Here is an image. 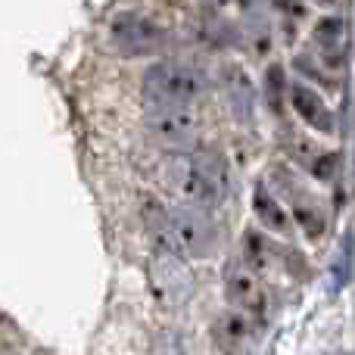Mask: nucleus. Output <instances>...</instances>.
Segmentation results:
<instances>
[{
	"mask_svg": "<svg viewBox=\"0 0 355 355\" xmlns=\"http://www.w3.org/2000/svg\"><path fill=\"white\" fill-rule=\"evenodd\" d=\"M144 91L153 103L187 106L200 97L202 81L193 69L181 66V62H156L144 72Z\"/></svg>",
	"mask_w": 355,
	"mask_h": 355,
	"instance_id": "f257e3e1",
	"label": "nucleus"
},
{
	"mask_svg": "<svg viewBox=\"0 0 355 355\" xmlns=\"http://www.w3.org/2000/svg\"><path fill=\"white\" fill-rule=\"evenodd\" d=\"M147 135L159 147L175 150V153H187L200 141V122L184 106L156 103V110L147 116Z\"/></svg>",
	"mask_w": 355,
	"mask_h": 355,
	"instance_id": "f03ea898",
	"label": "nucleus"
},
{
	"mask_svg": "<svg viewBox=\"0 0 355 355\" xmlns=\"http://www.w3.org/2000/svg\"><path fill=\"white\" fill-rule=\"evenodd\" d=\"M172 225H175V237H178V246H181L184 256L206 259V256H212L215 246H218V231H215L206 206L187 202V206L172 209Z\"/></svg>",
	"mask_w": 355,
	"mask_h": 355,
	"instance_id": "7ed1b4c3",
	"label": "nucleus"
},
{
	"mask_svg": "<svg viewBox=\"0 0 355 355\" xmlns=\"http://www.w3.org/2000/svg\"><path fill=\"white\" fill-rule=\"evenodd\" d=\"M110 35H112L116 50L125 56L156 53V50L162 47V41H166L159 25L150 22L147 16H137V12H122V16H116L110 25Z\"/></svg>",
	"mask_w": 355,
	"mask_h": 355,
	"instance_id": "20e7f679",
	"label": "nucleus"
},
{
	"mask_svg": "<svg viewBox=\"0 0 355 355\" xmlns=\"http://www.w3.org/2000/svg\"><path fill=\"white\" fill-rule=\"evenodd\" d=\"M225 296L243 315L265 312V287L250 268V262H231L225 271Z\"/></svg>",
	"mask_w": 355,
	"mask_h": 355,
	"instance_id": "39448f33",
	"label": "nucleus"
},
{
	"mask_svg": "<svg viewBox=\"0 0 355 355\" xmlns=\"http://www.w3.org/2000/svg\"><path fill=\"white\" fill-rule=\"evenodd\" d=\"M172 184H175L178 193H181L187 202H193V206L209 209V206H218V202L225 200V190H221L218 184L209 181V175L202 172L193 159H184L181 166H178Z\"/></svg>",
	"mask_w": 355,
	"mask_h": 355,
	"instance_id": "423d86ee",
	"label": "nucleus"
},
{
	"mask_svg": "<svg viewBox=\"0 0 355 355\" xmlns=\"http://www.w3.org/2000/svg\"><path fill=\"white\" fill-rule=\"evenodd\" d=\"M141 221H144V227H147L150 240H156V246H159L162 252H175V256L181 252L178 237H175L172 212H168L159 200H153V196H141Z\"/></svg>",
	"mask_w": 355,
	"mask_h": 355,
	"instance_id": "0eeeda50",
	"label": "nucleus"
},
{
	"mask_svg": "<svg viewBox=\"0 0 355 355\" xmlns=\"http://www.w3.org/2000/svg\"><path fill=\"white\" fill-rule=\"evenodd\" d=\"M290 103H293L296 116L309 125V128L321 131V135H331L334 131V116L327 110V103L306 85H290Z\"/></svg>",
	"mask_w": 355,
	"mask_h": 355,
	"instance_id": "6e6552de",
	"label": "nucleus"
},
{
	"mask_svg": "<svg viewBox=\"0 0 355 355\" xmlns=\"http://www.w3.org/2000/svg\"><path fill=\"white\" fill-rule=\"evenodd\" d=\"M250 337V324H246V315H240V309H227L215 318L212 324V340L225 355H240Z\"/></svg>",
	"mask_w": 355,
	"mask_h": 355,
	"instance_id": "1a4fd4ad",
	"label": "nucleus"
},
{
	"mask_svg": "<svg viewBox=\"0 0 355 355\" xmlns=\"http://www.w3.org/2000/svg\"><path fill=\"white\" fill-rule=\"evenodd\" d=\"M252 212H256V218L262 221L265 231H275V234H281V237L290 234V212L268 193L265 184H259V187L252 190Z\"/></svg>",
	"mask_w": 355,
	"mask_h": 355,
	"instance_id": "9d476101",
	"label": "nucleus"
},
{
	"mask_svg": "<svg viewBox=\"0 0 355 355\" xmlns=\"http://www.w3.org/2000/svg\"><path fill=\"white\" fill-rule=\"evenodd\" d=\"M315 44L321 47V53L327 56L331 62H337V56L343 60V41H346V22L340 16H324L315 22L312 31Z\"/></svg>",
	"mask_w": 355,
	"mask_h": 355,
	"instance_id": "9b49d317",
	"label": "nucleus"
},
{
	"mask_svg": "<svg viewBox=\"0 0 355 355\" xmlns=\"http://www.w3.org/2000/svg\"><path fill=\"white\" fill-rule=\"evenodd\" d=\"M293 221L302 227L309 240H321L327 231V215L321 212L315 202H306V200H296L293 202Z\"/></svg>",
	"mask_w": 355,
	"mask_h": 355,
	"instance_id": "f8f14e48",
	"label": "nucleus"
},
{
	"mask_svg": "<svg viewBox=\"0 0 355 355\" xmlns=\"http://www.w3.org/2000/svg\"><path fill=\"white\" fill-rule=\"evenodd\" d=\"M225 81H227V94H231V103L240 116H250V106H252V87L246 72H240L237 66H227L225 69Z\"/></svg>",
	"mask_w": 355,
	"mask_h": 355,
	"instance_id": "ddd939ff",
	"label": "nucleus"
},
{
	"mask_svg": "<svg viewBox=\"0 0 355 355\" xmlns=\"http://www.w3.org/2000/svg\"><path fill=\"white\" fill-rule=\"evenodd\" d=\"M265 91H268L271 110L281 112V110H284V106H281V97H284V94H290V87L284 85V69H281V66H271V69H268V75H265Z\"/></svg>",
	"mask_w": 355,
	"mask_h": 355,
	"instance_id": "4468645a",
	"label": "nucleus"
},
{
	"mask_svg": "<svg viewBox=\"0 0 355 355\" xmlns=\"http://www.w3.org/2000/svg\"><path fill=\"white\" fill-rule=\"evenodd\" d=\"M340 168V153H315L309 159V172H312L318 181H331Z\"/></svg>",
	"mask_w": 355,
	"mask_h": 355,
	"instance_id": "2eb2a0df",
	"label": "nucleus"
},
{
	"mask_svg": "<svg viewBox=\"0 0 355 355\" xmlns=\"http://www.w3.org/2000/svg\"><path fill=\"white\" fill-rule=\"evenodd\" d=\"M246 35H250L256 53H268L271 50V31H268V22H265V19H252L250 28H246Z\"/></svg>",
	"mask_w": 355,
	"mask_h": 355,
	"instance_id": "dca6fc26",
	"label": "nucleus"
},
{
	"mask_svg": "<svg viewBox=\"0 0 355 355\" xmlns=\"http://www.w3.org/2000/svg\"><path fill=\"white\" fill-rule=\"evenodd\" d=\"M200 3H206V6H215V10H218V6L231 3V0H200Z\"/></svg>",
	"mask_w": 355,
	"mask_h": 355,
	"instance_id": "f3484780",
	"label": "nucleus"
},
{
	"mask_svg": "<svg viewBox=\"0 0 355 355\" xmlns=\"http://www.w3.org/2000/svg\"><path fill=\"white\" fill-rule=\"evenodd\" d=\"M337 0H315V6H334Z\"/></svg>",
	"mask_w": 355,
	"mask_h": 355,
	"instance_id": "a211bd4d",
	"label": "nucleus"
},
{
	"mask_svg": "<svg viewBox=\"0 0 355 355\" xmlns=\"http://www.w3.org/2000/svg\"><path fill=\"white\" fill-rule=\"evenodd\" d=\"M243 3H246V6H262L265 0H243Z\"/></svg>",
	"mask_w": 355,
	"mask_h": 355,
	"instance_id": "6ab92c4d",
	"label": "nucleus"
}]
</instances>
